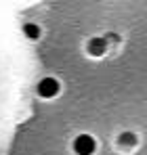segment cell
<instances>
[{
    "instance_id": "cell-3",
    "label": "cell",
    "mask_w": 147,
    "mask_h": 155,
    "mask_svg": "<svg viewBox=\"0 0 147 155\" xmlns=\"http://www.w3.org/2000/svg\"><path fill=\"white\" fill-rule=\"evenodd\" d=\"M105 48H107V40H105V38H93V40L88 42V52L95 54V57L103 54Z\"/></svg>"
},
{
    "instance_id": "cell-5",
    "label": "cell",
    "mask_w": 147,
    "mask_h": 155,
    "mask_svg": "<svg viewBox=\"0 0 147 155\" xmlns=\"http://www.w3.org/2000/svg\"><path fill=\"white\" fill-rule=\"evenodd\" d=\"M120 143H122V145H135V143H137V138H135V134H132V132H124L122 136H120Z\"/></svg>"
},
{
    "instance_id": "cell-1",
    "label": "cell",
    "mask_w": 147,
    "mask_h": 155,
    "mask_svg": "<svg viewBox=\"0 0 147 155\" xmlns=\"http://www.w3.org/2000/svg\"><path fill=\"white\" fill-rule=\"evenodd\" d=\"M97 149V143L91 134H80L76 140H74V151L78 155H93Z\"/></svg>"
},
{
    "instance_id": "cell-2",
    "label": "cell",
    "mask_w": 147,
    "mask_h": 155,
    "mask_svg": "<svg viewBox=\"0 0 147 155\" xmlns=\"http://www.w3.org/2000/svg\"><path fill=\"white\" fill-rule=\"evenodd\" d=\"M59 92V82L55 80V78H44V80H40V84H38V94L42 97V99H50V97H55Z\"/></svg>"
},
{
    "instance_id": "cell-4",
    "label": "cell",
    "mask_w": 147,
    "mask_h": 155,
    "mask_svg": "<svg viewBox=\"0 0 147 155\" xmlns=\"http://www.w3.org/2000/svg\"><path fill=\"white\" fill-rule=\"evenodd\" d=\"M23 31H25V36H27V38H38V36H40V27L34 25V23H25Z\"/></svg>"
}]
</instances>
